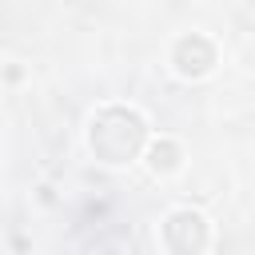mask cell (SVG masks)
Wrapping results in <instances>:
<instances>
[{
	"instance_id": "cell-1",
	"label": "cell",
	"mask_w": 255,
	"mask_h": 255,
	"mask_svg": "<svg viewBox=\"0 0 255 255\" xmlns=\"http://www.w3.org/2000/svg\"><path fill=\"white\" fill-rule=\"evenodd\" d=\"M92 151L104 163H128L143 143V120L124 108H108L92 120Z\"/></svg>"
},
{
	"instance_id": "cell-2",
	"label": "cell",
	"mask_w": 255,
	"mask_h": 255,
	"mask_svg": "<svg viewBox=\"0 0 255 255\" xmlns=\"http://www.w3.org/2000/svg\"><path fill=\"white\" fill-rule=\"evenodd\" d=\"M163 239L171 251H199L207 243V227L195 211H175L167 223H163Z\"/></svg>"
},
{
	"instance_id": "cell-3",
	"label": "cell",
	"mask_w": 255,
	"mask_h": 255,
	"mask_svg": "<svg viewBox=\"0 0 255 255\" xmlns=\"http://www.w3.org/2000/svg\"><path fill=\"white\" fill-rule=\"evenodd\" d=\"M175 64H179L183 76H203V72L215 64V52H211V44H207L203 36H187V40H179V48H175Z\"/></svg>"
},
{
	"instance_id": "cell-4",
	"label": "cell",
	"mask_w": 255,
	"mask_h": 255,
	"mask_svg": "<svg viewBox=\"0 0 255 255\" xmlns=\"http://www.w3.org/2000/svg\"><path fill=\"white\" fill-rule=\"evenodd\" d=\"M175 163H179L175 143H167V139H163V143H155V147H151V167H155V171H171Z\"/></svg>"
}]
</instances>
